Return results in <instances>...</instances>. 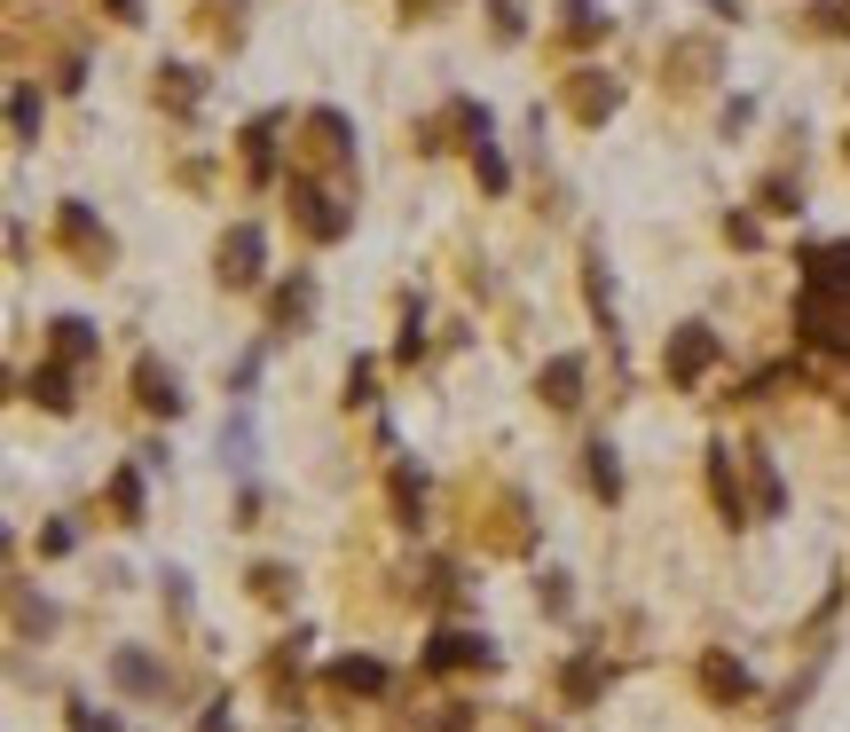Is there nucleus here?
<instances>
[{
	"label": "nucleus",
	"instance_id": "nucleus-1",
	"mask_svg": "<svg viewBox=\"0 0 850 732\" xmlns=\"http://www.w3.org/2000/svg\"><path fill=\"white\" fill-rule=\"evenodd\" d=\"M142 402H150V410H174V402H182V394H174V379H165L158 362H142Z\"/></svg>",
	"mask_w": 850,
	"mask_h": 732
}]
</instances>
